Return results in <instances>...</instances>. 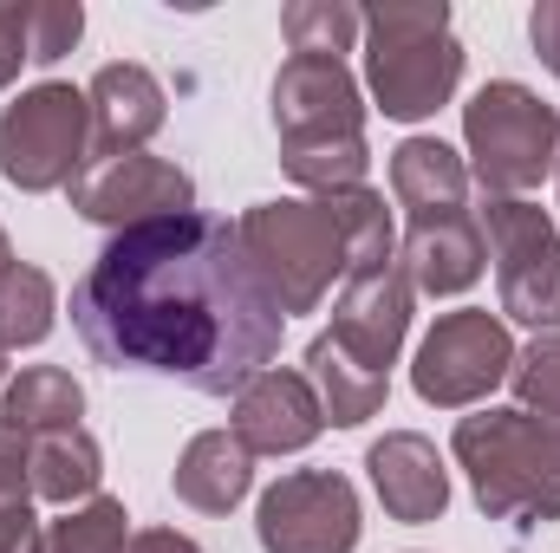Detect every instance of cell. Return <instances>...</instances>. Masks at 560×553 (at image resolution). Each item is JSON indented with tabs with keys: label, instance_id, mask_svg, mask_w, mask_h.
<instances>
[{
	"label": "cell",
	"instance_id": "11",
	"mask_svg": "<svg viewBox=\"0 0 560 553\" xmlns=\"http://www.w3.org/2000/svg\"><path fill=\"white\" fill-rule=\"evenodd\" d=\"M66 196L85 222H105V228H143V222H170V215L196 209L189 169H176L163 156H143V150L112 156V163H85Z\"/></svg>",
	"mask_w": 560,
	"mask_h": 553
},
{
	"label": "cell",
	"instance_id": "27",
	"mask_svg": "<svg viewBox=\"0 0 560 553\" xmlns=\"http://www.w3.org/2000/svg\"><path fill=\"white\" fill-rule=\"evenodd\" d=\"M509 385H515V411H528L560 430V332H541L528 352H515Z\"/></svg>",
	"mask_w": 560,
	"mask_h": 553
},
{
	"label": "cell",
	"instance_id": "23",
	"mask_svg": "<svg viewBox=\"0 0 560 553\" xmlns=\"http://www.w3.org/2000/svg\"><path fill=\"white\" fill-rule=\"evenodd\" d=\"M326 209L339 215V235H346V261H352V274H359V268H378V261H398L392 209H385L378 189H365V183H359V189H332Z\"/></svg>",
	"mask_w": 560,
	"mask_h": 553
},
{
	"label": "cell",
	"instance_id": "15",
	"mask_svg": "<svg viewBox=\"0 0 560 553\" xmlns=\"http://www.w3.org/2000/svg\"><path fill=\"white\" fill-rule=\"evenodd\" d=\"M85 105H92V163H112V156H138L143 143L163 131V85L131 66V59H118V66H98V79H92V92H85Z\"/></svg>",
	"mask_w": 560,
	"mask_h": 553
},
{
	"label": "cell",
	"instance_id": "2",
	"mask_svg": "<svg viewBox=\"0 0 560 553\" xmlns=\"http://www.w3.org/2000/svg\"><path fill=\"white\" fill-rule=\"evenodd\" d=\"M275 131H280V169L313 189H359L365 183V105L359 79L346 59H287L275 79Z\"/></svg>",
	"mask_w": 560,
	"mask_h": 553
},
{
	"label": "cell",
	"instance_id": "31",
	"mask_svg": "<svg viewBox=\"0 0 560 553\" xmlns=\"http://www.w3.org/2000/svg\"><path fill=\"white\" fill-rule=\"evenodd\" d=\"M125 553H202V548L189 534H176V528H143V534L125 541Z\"/></svg>",
	"mask_w": 560,
	"mask_h": 553
},
{
	"label": "cell",
	"instance_id": "3",
	"mask_svg": "<svg viewBox=\"0 0 560 553\" xmlns=\"http://www.w3.org/2000/svg\"><path fill=\"white\" fill-rule=\"evenodd\" d=\"M456 469L489 521H560V430L528 411H476L450 436Z\"/></svg>",
	"mask_w": 560,
	"mask_h": 553
},
{
	"label": "cell",
	"instance_id": "20",
	"mask_svg": "<svg viewBox=\"0 0 560 553\" xmlns=\"http://www.w3.org/2000/svg\"><path fill=\"white\" fill-rule=\"evenodd\" d=\"M0 416L20 436H46V430H79L85 416V385L66 365H26L7 391H0Z\"/></svg>",
	"mask_w": 560,
	"mask_h": 553
},
{
	"label": "cell",
	"instance_id": "32",
	"mask_svg": "<svg viewBox=\"0 0 560 553\" xmlns=\"http://www.w3.org/2000/svg\"><path fill=\"white\" fill-rule=\"evenodd\" d=\"M7 268H13V248H7V235H0V274H7Z\"/></svg>",
	"mask_w": 560,
	"mask_h": 553
},
{
	"label": "cell",
	"instance_id": "28",
	"mask_svg": "<svg viewBox=\"0 0 560 553\" xmlns=\"http://www.w3.org/2000/svg\"><path fill=\"white\" fill-rule=\"evenodd\" d=\"M85 33V7L79 0H26V59L33 66H52L79 46Z\"/></svg>",
	"mask_w": 560,
	"mask_h": 553
},
{
	"label": "cell",
	"instance_id": "13",
	"mask_svg": "<svg viewBox=\"0 0 560 553\" xmlns=\"http://www.w3.org/2000/svg\"><path fill=\"white\" fill-rule=\"evenodd\" d=\"M235 443L248 456H293L306 449L319 430H326V411H319V391L306 385V372H280L268 365L261 378H248L235 391V416H229Z\"/></svg>",
	"mask_w": 560,
	"mask_h": 553
},
{
	"label": "cell",
	"instance_id": "22",
	"mask_svg": "<svg viewBox=\"0 0 560 553\" xmlns=\"http://www.w3.org/2000/svg\"><path fill=\"white\" fill-rule=\"evenodd\" d=\"M125 521H131L125 502L92 495V502L66 508L59 521H39V534H33V548L26 553H125V541H131Z\"/></svg>",
	"mask_w": 560,
	"mask_h": 553
},
{
	"label": "cell",
	"instance_id": "25",
	"mask_svg": "<svg viewBox=\"0 0 560 553\" xmlns=\"http://www.w3.org/2000/svg\"><path fill=\"white\" fill-rule=\"evenodd\" d=\"M280 33H287L293 59H339V52H352V39L365 33V20L346 0H293L280 13Z\"/></svg>",
	"mask_w": 560,
	"mask_h": 553
},
{
	"label": "cell",
	"instance_id": "9",
	"mask_svg": "<svg viewBox=\"0 0 560 553\" xmlns=\"http://www.w3.org/2000/svg\"><path fill=\"white\" fill-rule=\"evenodd\" d=\"M515 372V339L495 313L482 306H463V313H443L418 345V365H411V385H418L423 404L436 411H469L482 404L502 378Z\"/></svg>",
	"mask_w": 560,
	"mask_h": 553
},
{
	"label": "cell",
	"instance_id": "17",
	"mask_svg": "<svg viewBox=\"0 0 560 553\" xmlns=\"http://www.w3.org/2000/svg\"><path fill=\"white\" fill-rule=\"evenodd\" d=\"M170 482H176V502H189L196 515H229L255 489V456L235 443V430H202L176 456Z\"/></svg>",
	"mask_w": 560,
	"mask_h": 553
},
{
	"label": "cell",
	"instance_id": "30",
	"mask_svg": "<svg viewBox=\"0 0 560 553\" xmlns=\"http://www.w3.org/2000/svg\"><path fill=\"white\" fill-rule=\"evenodd\" d=\"M528 39H535V52L548 59V72L560 79V0H541V7L528 13Z\"/></svg>",
	"mask_w": 560,
	"mask_h": 553
},
{
	"label": "cell",
	"instance_id": "12",
	"mask_svg": "<svg viewBox=\"0 0 560 553\" xmlns=\"http://www.w3.org/2000/svg\"><path fill=\"white\" fill-rule=\"evenodd\" d=\"M405 332H411V280L398 261H378V268H359L339 286V306H332V345L372 372V378H392L398 352H405Z\"/></svg>",
	"mask_w": 560,
	"mask_h": 553
},
{
	"label": "cell",
	"instance_id": "5",
	"mask_svg": "<svg viewBox=\"0 0 560 553\" xmlns=\"http://www.w3.org/2000/svg\"><path fill=\"white\" fill-rule=\"evenodd\" d=\"M235 248H242L248 274L261 280V293L287 319L313 313L332 293V280L352 274L346 235H339V215L326 209V196H313V202H255L235 222Z\"/></svg>",
	"mask_w": 560,
	"mask_h": 553
},
{
	"label": "cell",
	"instance_id": "4",
	"mask_svg": "<svg viewBox=\"0 0 560 553\" xmlns=\"http://www.w3.org/2000/svg\"><path fill=\"white\" fill-rule=\"evenodd\" d=\"M365 20V85L385 118L418 125L450 105L463 79V39L450 33L443 0H378Z\"/></svg>",
	"mask_w": 560,
	"mask_h": 553
},
{
	"label": "cell",
	"instance_id": "34",
	"mask_svg": "<svg viewBox=\"0 0 560 553\" xmlns=\"http://www.w3.org/2000/svg\"><path fill=\"white\" fill-rule=\"evenodd\" d=\"M0 378H7V365H0Z\"/></svg>",
	"mask_w": 560,
	"mask_h": 553
},
{
	"label": "cell",
	"instance_id": "8",
	"mask_svg": "<svg viewBox=\"0 0 560 553\" xmlns=\"http://www.w3.org/2000/svg\"><path fill=\"white\" fill-rule=\"evenodd\" d=\"M482 242L495 261V286H502V313L535 326V332H560V235L548 209L502 196L482 209Z\"/></svg>",
	"mask_w": 560,
	"mask_h": 553
},
{
	"label": "cell",
	"instance_id": "7",
	"mask_svg": "<svg viewBox=\"0 0 560 553\" xmlns=\"http://www.w3.org/2000/svg\"><path fill=\"white\" fill-rule=\"evenodd\" d=\"M85 163H92V105H85V92L46 79V85L20 92L0 111V176L13 189H26V196L72 189Z\"/></svg>",
	"mask_w": 560,
	"mask_h": 553
},
{
	"label": "cell",
	"instance_id": "29",
	"mask_svg": "<svg viewBox=\"0 0 560 553\" xmlns=\"http://www.w3.org/2000/svg\"><path fill=\"white\" fill-rule=\"evenodd\" d=\"M20 66H33L26 59V7L20 0H0V92L20 79Z\"/></svg>",
	"mask_w": 560,
	"mask_h": 553
},
{
	"label": "cell",
	"instance_id": "21",
	"mask_svg": "<svg viewBox=\"0 0 560 553\" xmlns=\"http://www.w3.org/2000/svg\"><path fill=\"white\" fill-rule=\"evenodd\" d=\"M306 385L319 391V411L326 423H339V430H352V423H365V416L385 411V398H392V378H372V372H359L326 332L306 345Z\"/></svg>",
	"mask_w": 560,
	"mask_h": 553
},
{
	"label": "cell",
	"instance_id": "33",
	"mask_svg": "<svg viewBox=\"0 0 560 553\" xmlns=\"http://www.w3.org/2000/svg\"><path fill=\"white\" fill-rule=\"evenodd\" d=\"M555 183H560V163H555Z\"/></svg>",
	"mask_w": 560,
	"mask_h": 553
},
{
	"label": "cell",
	"instance_id": "1",
	"mask_svg": "<svg viewBox=\"0 0 560 553\" xmlns=\"http://www.w3.org/2000/svg\"><path fill=\"white\" fill-rule=\"evenodd\" d=\"M72 326L112 372H156L209 398H235L280 352L287 313L235 248V222L170 215L118 228L72 286Z\"/></svg>",
	"mask_w": 560,
	"mask_h": 553
},
{
	"label": "cell",
	"instance_id": "16",
	"mask_svg": "<svg viewBox=\"0 0 560 553\" xmlns=\"http://www.w3.org/2000/svg\"><path fill=\"white\" fill-rule=\"evenodd\" d=\"M398 268H405V280H411V293H469V286L482 280V268H489L482 222H476L469 209L411 222Z\"/></svg>",
	"mask_w": 560,
	"mask_h": 553
},
{
	"label": "cell",
	"instance_id": "19",
	"mask_svg": "<svg viewBox=\"0 0 560 553\" xmlns=\"http://www.w3.org/2000/svg\"><path fill=\"white\" fill-rule=\"evenodd\" d=\"M26 475H33V502L79 508L98 495L105 456H98L92 430H46V436H26Z\"/></svg>",
	"mask_w": 560,
	"mask_h": 553
},
{
	"label": "cell",
	"instance_id": "10",
	"mask_svg": "<svg viewBox=\"0 0 560 553\" xmlns=\"http://www.w3.org/2000/svg\"><path fill=\"white\" fill-rule=\"evenodd\" d=\"M359 528V489L339 469H293L255 508V534L268 553H352Z\"/></svg>",
	"mask_w": 560,
	"mask_h": 553
},
{
	"label": "cell",
	"instance_id": "26",
	"mask_svg": "<svg viewBox=\"0 0 560 553\" xmlns=\"http://www.w3.org/2000/svg\"><path fill=\"white\" fill-rule=\"evenodd\" d=\"M39 534L33 515V475H26V436L0 416V553H26Z\"/></svg>",
	"mask_w": 560,
	"mask_h": 553
},
{
	"label": "cell",
	"instance_id": "18",
	"mask_svg": "<svg viewBox=\"0 0 560 553\" xmlns=\"http://www.w3.org/2000/svg\"><path fill=\"white\" fill-rule=\"evenodd\" d=\"M392 196L411 222L456 215L469 202V163L443 138H405L392 150Z\"/></svg>",
	"mask_w": 560,
	"mask_h": 553
},
{
	"label": "cell",
	"instance_id": "24",
	"mask_svg": "<svg viewBox=\"0 0 560 553\" xmlns=\"http://www.w3.org/2000/svg\"><path fill=\"white\" fill-rule=\"evenodd\" d=\"M52 313H59V293L52 280L26 261H13L0 274V352H20V345H39L52 332Z\"/></svg>",
	"mask_w": 560,
	"mask_h": 553
},
{
	"label": "cell",
	"instance_id": "6",
	"mask_svg": "<svg viewBox=\"0 0 560 553\" xmlns=\"http://www.w3.org/2000/svg\"><path fill=\"white\" fill-rule=\"evenodd\" d=\"M463 143H469V176L489 189V202H502V196H522L541 176H555L560 111L515 79H489L463 105Z\"/></svg>",
	"mask_w": 560,
	"mask_h": 553
},
{
	"label": "cell",
	"instance_id": "14",
	"mask_svg": "<svg viewBox=\"0 0 560 553\" xmlns=\"http://www.w3.org/2000/svg\"><path fill=\"white\" fill-rule=\"evenodd\" d=\"M365 469H372V489L385 502L392 521L405 528H423V521H443L450 508V469L436 456V443L418 436V430H392L365 449Z\"/></svg>",
	"mask_w": 560,
	"mask_h": 553
}]
</instances>
